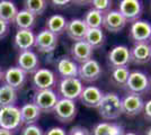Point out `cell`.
<instances>
[{"mask_svg": "<svg viewBox=\"0 0 151 135\" xmlns=\"http://www.w3.org/2000/svg\"><path fill=\"white\" fill-rule=\"evenodd\" d=\"M98 114L105 121H114L117 119L122 115V106L121 98L115 92L104 94L103 99L98 106Z\"/></svg>", "mask_w": 151, "mask_h": 135, "instance_id": "cell-1", "label": "cell"}, {"mask_svg": "<svg viewBox=\"0 0 151 135\" xmlns=\"http://www.w3.org/2000/svg\"><path fill=\"white\" fill-rule=\"evenodd\" d=\"M88 32V27L85 24L83 19L80 18H75L68 21L67 24V28H65V33L69 36L70 39L75 42H79V41H83L86 37V34Z\"/></svg>", "mask_w": 151, "mask_h": 135, "instance_id": "cell-19", "label": "cell"}, {"mask_svg": "<svg viewBox=\"0 0 151 135\" xmlns=\"http://www.w3.org/2000/svg\"><path fill=\"white\" fill-rule=\"evenodd\" d=\"M129 36L134 44H150L151 43V23L148 20L139 19L130 26Z\"/></svg>", "mask_w": 151, "mask_h": 135, "instance_id": "cell-3", "label": "cell"}, {"mask_svg": "<svg viewBox=\"0 0 151 135\" xmlns=\"http://www.w3.org/2000/svg\"><path fill=\"white\" fill-rule=\"evenodd\" d=\"M22 124L20 110L16 106L0 108V129L12 132L17 129Z\"/></svg>", "mask_w": 151, "mask_h": 135, "instance_id": "cell-5", "label": "cell"}, {"mask_svg": "<svg viewBox=\"0 0 151 135\" xmlns=\"http://www.w3.org/2000/svg\"><path fill=\"white\" fill-rule=\"evenodd\" d=\"M121 106H122V114H124L127 117H134L140 115L143 111L145 101L142 97L127 94L123 99H121Z\"/></svg>", "mask_w": 151, "mask_h": 135, "instance_id": "cell-11", "label": "cell"}, {"mask_svg": "<svg viewBox=\"0 0 151 135\" xmlns=\"http://www.w3.org/2000/svg\"><path fill=\"white\" fill-rule=\"evenodd\" d=\"M8 34V24L2 19H0V39H4Z\"/></svg>", "mask_w": 151, "mask_h": 135, "instance_id": "cell-38", "label": "cell"}, {"mask_svg": "<svg viewBox=\"0 0 151 135\" xmlns=\"http://www.w3.org/2000/svg\"><path fill=\"white\" fill-rule=\"evenodd\" d=\"M93 135H124V129L115 123H98L93 129Z\"/></svg>", "mask_w": 151, "mask_h": 135, "instance_id": "cell-25", "label": "cell"}, {"mask_svg": "<svg viewBox=\"0 0 151 135\" xmlns=\"http://www.w3.org/2000/svg\"><path fill=\"white\" fill-rule=\"evenodd\" d=\"M17 13H18V9L14 2L8 1V0L0 1V19L6 21L7 24L15 23Z\"/></svg>", "mask_w": 151, "mask_h": 135, "instance_id": "cell-26", "label": "cell"}, {"mask_svg": "<svg viewBox=\"0 0 151 135\" xmlns=\"http://www.w3.org/2000/svg\"><path fill=\"white\" fill-rule=\"evenodd\" d=\"M119 11L122 14L126 23H134L141 18L143 5L140 0H122L119 5Z\"/></svg>", "mask_w": 151, "mask_h": 135, "instance_id": "cell-7", "label": "cell"}, {"mask_svg": "<svg viewBox=\"0 0 151 135\" xmlns=\"http://www.w3.org/2000/svg\"><path fill=\"white\" fill-rule=\"evenodd\" d=\"M17 101V91L7 86L6 84L0 87V108L15 106Z\"/></svg>", "mask_w": 151, "mask_h": 135, "instance_id": "cell-28", "label": "cell"}, {"mask_svg": "<svg viewBox=\"0 0 151 135\" xmlns=\"http://www.w3.org/2000/svg\"><path fill=\"white\" fill-rule=\"evenodd\" d=\"M107 59L112 68L127 66L130 64V49L125 45H116L108 52Z\"/></svg>", "mask_w": 151, "mask_h": 135, "instance_id": "cell-12", "label": "cell"}, {"mask_svg": "<svg viewBox=\"0 0 151 135\" xmlns=\"http://www.w3.org/2000/svg\"><path fill=\"white\" fill-rule=\"evenodd\" d=\"M34 41L35 35L31 29H18V32L15 35L14 43L15 46L20 50V52H25L31 51V49L34 46Z\"/></svg>", "mask_w": 151, "mask_h": 135, "instance_id": "cell-21", "label": "cell"}, {"mask_svg": "<svg viewBox=\"0 0 151 135\" xmlns=\"http://www.w3.org/2000/svg\"><path fill=\"white\" fill-rule=\"evenodd\" d=\"M104 96V92L96 86H87L83 87L79 99L83 106L89 108H98L99 104Z\"/></svg>", "mask_w": 151, "mask_h": 135, "instance_id": "cell-14", "label": "cell"}, {"mask_svg": "<svg viewBox=\"0 0 151 135\" xmlns=\"http://www.w3.org/2000/svg\"><path fill=\"white\" fill-rule=\"evenodd\" d=\"M101 66L98 61H96L95 59H91L87 62L78 65V78L85 81V82H95L101 77Z\"/></svg>", "mask_w": 151, "mask_h": 135, "instance_id": "cell-8", "label": "cell"}, {"mask_svg": "<svg viewBox=\"0 0 151 135\" xmlns=\"http://www.w3.org/2000/svg\"><path fill=\"white\" fill-rule=\"evenodd\" d=\"M58 42H59V37L57 35H54L53 33H51L45 28L35 36L34 47L37 49L38 52L50 53L55 50V47L58 46Z\"/></svg>", "mask_w": 151, "mask_h": 135, "instance_id": "cell-10", "label": "cell"}, {"mask_svg": "<svg viewBox=\"0 0 151 135\" xmlns=\"http://www.w3.org/2000/svg\"><path fill=\"white\" fill-rule=\"evenodd\" d=\"M68 135H91V133L87 127L77 125V126H73L70 129Z\"/></svg>", "mask_w": 151, "mask_h": 135, "instance_id": "cell-35", "label": "cell"}, {"mask_svg": "<svg viewBox=\"0 0 151 135\" xmlns=\"http://www.w3.org/2000/svg\"><path fill=\"white\" fill-rule=\"evenodd\" d=\"M67 24H68V20L65 19V17L62 15H52L50 16L47 19H46V29L50 31L51 33H53L54 35H61L65 32V28H67Z\"/></svg>", "mask_w": 151, "mask_h": 135, "instance_id": "cell-24", "label": "cell"}, {"mask_svg": "<svg viewBox=\"0 0 151 135\" xmlns=\"http://www.w3.org/2000/svg\"><path fill=\"white\" fill-rule=\"evenodd\" d=\"M124 135H138V134H135L133 132H129V133H124Z\"/></svg>", "mask_w": 151, "mask_h": 135, "instance_id": "cell-42", "label": "cell"}, {"mask_svg": "<svg viewBox=\"0 0 151 135\" xmlns=\"http://www.w3.org/2000/svg\"><path fill=\"white\" fill-rule=\"evenodd\" d=\"M77 111H78V109H77L76 101L64 99V98L59 99L57 105L53 108V113H54L55 118L63 124H68V123L72 122L77 116Z\"/></svg>", "mask_w": 151, "mask_h": 135, "instance_id": "cell-4", "label": "cell"}, {"mask_svg": "<svg viewBox=\"0 0 151 135\" xmlns=\"http://www.w3.org/2000/svg\"><path fill=\"white\" fill-rule=\"evenodd\" d=\"M90 4L93 6V9H96V10L103 13L104 15L108 11H111L112 6H113V1H111V0H94Z\"/></svg>", "mask_w": 151, "mask_h": 135, "instance_id": "cell-33", "label": "cell"}, {"mask_svg": "<svg viewBox=\"0 0 151 135\" xmlns=\"http://www.w3.org/2000/svg\"><path fill=\"white\" fill-rule=\"evenodd\" d=\"M2 78H4V72L1 71V69H0V81L2 80Z\"/></svg>", "mask_w": 151, "mask_h": 135, "instance_id": "cell-41", "label": "cell"}, {"mask_svg": "<svg viewBox=\"0 0 151 135\" xmlns=\"http://www.w3.org/2000/svg\"><path fill=\"white\" fill-rule=\"evenodd\" d=\"M15 24L18 29H31L35 24V16L25 9L20 10L16 15Z\"/></svg>", "mask_w": 151, "mask_h": 135, "instance_id": "cell-31", "label": "cell"}, {"mask_svg": "<svg viewBox=\"0 0 151 135\" xmlns=\"http://www.w3.org/2000/svg\"><path fill=\"white\" fill-rule=\"evenodd\" d=\"M20 118H22V123L25 125H32L35 124L40 119L41 117V110L33 103L25 104L24 106H22L20 108Z\"/></svg>", "mask_w": 151, "mask_h": 135, "instance_id": "cell-23", "label": "cell"}, {"mask_svg": "<svg viewBox=\"0 0 151 135\" xmlns=\"http://www.w3.org/2000/svg\"><path fill=\"white\" fill-rule=\"evenodd\" d=\"M4 79L7 86L12 87L15 90L22 88L26 80V73L20 70L18 66H12L4 73Z\"/></svg>", "mask_w": 151, "mask_h": 135, "instance_id": "cell-20", "label": "cell"}, {"mask_svg": "<svg viewBox=\"0 0 151 135\" xmlns=\"http://www.w3.org/2000/svg\"><path fill=\"white\" fill-rule=\"evenodd\" d=\"M125 90L131 95L142 96L147 95L151 90V80L148 74L142 71H132L125 84Z\"/></svg>", "mask_w": 151, "mask_h": 135, "instance_id": "cell-2", "label": "cell"}, {"mask_svg": "<svg viewBox=\"0 0 151 135\" xmlns=\"http://www.w3.org/2000/svg\"><path fill=\"white\" fill-rule=\"evenodd\" d=\"M105 34L103 32V28H90L86 34L85 42L91 46L93 50L99 49L105 43Z\"/></svg>", "mask_w": 151, "mask_h": 135, "instance_id": "cell-27", "label": "cell"}, {"mask_svg": "<svg viewBox=\"0 0 151 135\" xmlns=\"http://www.w3.org/2000/svg\"><path fill=\"white\" fill-rule=\"evenodd\" d=\"M83 84L79 78H68L62 79L59 84V92L64 99L76 101L81 95Z\"/></svg>", "mask_w": 151, "mask_h": 135, "instance_id": "cell-6", "label": "cell"}, {"mask_svg": "<svg viewBox=\"0 0 151 135\" xmlns=\"http://www.w3.org/2000/svg\"><path fill=\"white\" fill-rule=\"evenodd\" d=\"M57 82L55 74L50 69H38L33 74V84L35 89L40 90H47L52 89Z\"/></svg>", "mask_w": 151, "mask_h": 135, "instance_id": "cell-13", "label": "cell"}, {"mask_svg": "<svg viewBox=\"0 0 151 135\" xmlns=\"http://www.w3.org/2000/svg\"><path fill=\"white\" fill-rule=\"evenodd\" d=\"M130 69L129 66H121V68H113L111 72V81L114 86L124 88L127 79L130 76Z\"/></svg>", "mask_w": 151, "mask_h": 135, "instance_id": "cell-29", "label": "cell"}, {"mask_svg": "<svg viewBox=\"0 0 151 135\" xmlns=\"http://www.w3.org/2000/svg\"><path fill=\"white\" fill-rule=\"evenodd\" d=\"M145 135H151V127L148 131H147V133H145Z\"/></svg>", "mask_w": 151, "mask_h": 135, "instance_id": "cell-43", "label": "cell"}, {"mask_svg": "<svg viewBox=\"0 0 151 135\" xmlns=\"http://www.w3.org/2000/svg\"><path fill=\"white\" fill-rule=\"evenodd\" d=\"M0 135H13V134H12V132H9V131L0 129Z\"/></svg>", "mask_w": 151, "mask_h": 135, "instance_id": "cell-40", "label": "cell"}, {"mask_svg": "<svg viewBox=\"0 0 151 135\" xmlns=\"http://www.w3.org/2000/svg\"><path fill=\"white\" fill-rule=\"evenodd\" d=\"M25 10L29 11L34 16H40L47 8V1L45 0H25Z\"/></svg>", "mask_w": 151, "mask_h": 135, "instance_id": "cell-32", "label": "cell"}, {"mask_svg": "<svg viewBox=\"0 0 151 135\" xmlns=\"http://www.w3.org/2000/svg\"><path fill=\"white\" fill-rule=\"evenodd\" d=\"M126 20L119 10H111L104 15L103 28L109 33H120L126 26Z\"/></svg>", "mask_w": 151, "mask_h": 135, "instance_id": "cell-16", "label": "cell"}, {"mask_svg": "<svg viewBox=\"0 0 151 135\" xmlns=\"http://www.w3.org/2000/svg\"><path fill=\"white\" fill-rule=\"evenodd\" d=\"M143 114H145V118L147 121L151 122V99L145 103V107H143Z\"/></svg>", "mask_w": 151, "mask_h": 135, "instance_id": "cell-37", "label": "cell"}, {"mask_svg": "<svg viewBox=\"0 0 151 135\" xmlns=\"http://www.w3.org/2000/svg\"><path fill=\"white\" fill-rule=\"evenodd\" d=\"M58 100L59 97L52 89L40 90L33 98V104L41 110V113H51L53 111Z\"/></svg>", "mask_w": 151, "mask_h": 135, "instance_id": "cell-9", "label": "cell"}, {"mask_svg": "<svg viewBox=\"0 0 151 135\" xmlns=\"http://www.w3.org/2000/svg\"><path fill=\"white\" fill-rule=\"evenodd\" d=\"M20 135H44V132L38 125L32 124V125H26Z\"/></svg>", "mask_w": 151, "mask_h": 135, "instance_id": "cell-34", "label": "cell"}, {"mask_svg": "<svg viewBox=\"0 0 151 135\" xmlns=\"http://www.w3.org/2000/svg\"><path fill=\"white\" fill-rule=\"evenodd\" d=\"M83 21L87 25L88 29H90V28H103L104 14L91 8V9H89L88 11L85 14Z\"/></svg>", "mask_w": 151, "mask_h": 135, "instance_id": "cell-30", "label": "cell"}, {"mask_svg": "<svg viewBox=\"0 0 151 135\" xmlns=\"http://www.w3.org/2000/svg\"><path fill=\"white\" fill-rule=\"evenodd\" d=\"M70 54H71V59L76 63L82 64L93 59L94 50L85 41H79V42H75L71 45Z\"/></svg>", "mask_w": 151, "mask_h": 135, "instance_id": "cell-15", "label": "cell"}, {"mask_svg": "<svg viewBox=\"0 0 151 135\" xmlns=\"http://www.w3.org/2000/svg\"><path fill=\"white\" fill-rule=\"evenodd\" d=\"M18 68L25 73H35L40 69V60L37 55L32 51L20 52L18 55Z\"/></svg>", "mask_w": 151, "mask_h": 135, "instance_id": "cell-18", "label": "cell"}, {"mask_svg": "<svg viewBox=\"0 0 151 135\" xmlns=\"http://www.w3.org/2000/svg\"><path fill=\"white\" fill-rule=\"evenodd\" d=\"M151 61L150 44H134L130 49V63L133 64H147Z\"/></svg>", "mask_w": 151, "mask_h": 135, "instance_id": "cell-17", "label": "cell"}, {"mask_svg": "<svg viewBox=\"0 0 151 135\" xmlns=\"http://www.w3.org/2000/svg\"><path fill=\"white\" fill-rule=\"evenodd\" d=\"M57 70L62 79L78 78V64L70 58L60 59L57 64Z\"/></svg>", "mask_w": 151, "mask_h": 135, "instance_id": "cell-22", "label": "cell"}, {"mask_svg": "<svg viewBox=\"0 0 151 135\" xmlns=\"http://www.w3.org/2000/svg\"><path fill=\"white\" fill-rule=\"evenodd\" d=\"M44 135H68L65 129L62 127H59V126H54V127H51Z\"/></svg>", "mask_w": 151, "mask_h": 135, "instance_id": "cell-36", "label": "cell"}, {"mask_svg": "<svg viewBox=\"0 0 151 135\" xmlns=\"http://www.w3.org/2000/svg\"><path fill=\"white\" fill-rule=\"evenodd\" d=\"M52 4H53L54 7H65L69 5L70 1H68V0H62V1H60V0H53Z\"/></svg>", "mask_w": 151, "mask_h": 135, "instance_id": "cell-39", "label": "cell"}, {"mask_svg": "<svg viewBox=\"0 0 151 135\" xmlns=\"http://www.w3.org/2000/svg\"><path fill=\"white\" fill-rule=\"evenodd\" d=\"M150 50H151V43H150Z\"/></svg>", "mask_w": 151, "mask_h": 135, "instance_id": "cell-44", "label": "cell"}]
</instances>
